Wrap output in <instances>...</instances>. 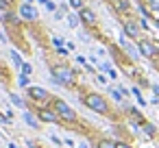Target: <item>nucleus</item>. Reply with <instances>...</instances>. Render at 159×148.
I'll return each mask as SVG.
<instances>
[{"label":"nucleus","mask_w":159,"mask_h":148,"mask_svg":"<svg viewBox=\"0 0 159 148\" xmlns=\"http://www.w3.org/2000/svg\"><path fill=\"white\" fill-rule=\"evenodd\" d=\"M96 148H116V141H113V139H109V137H102V139H98Z\"/></svg>","instance_id":"f8f14e48"},{"label":"nucleus","mask_w":159,"mask_h":148,"mask_svg":"<svg viewBox=\"0 0 159 148\" xmlns=\"http://www.w3.org/2000/svg\"><path fill=\"white\" fill-rule=\"evenodd\" d=\"M26 96H29V98L33 100V105H37V107H50V102H52V98H55V96H50L48 89L37 87V85L29 87V89H26Z\"/></svg>","instance_id":"20e7f679"},{"label":"nucleus","mask_w":159,"mask_h":148,"mask_svg":"<svg viewBox=\"0 0 159 148\" xmlns=\"http://www.w3.org/2000/svg\"><path fill=\"white\" fill-rule=\"evenodd\" d=\"M116 148H133V146L126 144V141H116Z\"/></svg>","instance_id":"b1692460"},{"label":"nucleus","mask_w":159,"mask_h":148,"mask_svg":"<svg viewBox=\"0 0 159 148\" xmlns=\"http://www.w3.org/2000/svg\"><path fill=\"white\" fill-rule=\"evenodd\" d=\"M29 83H31V76H26V74H20V76H18V85H20V87H26V89H29V87H31Z\"/></svg>","instance_id":"2eb2a0df"},{"label":"nucleus","mask_w":159,"mask_h":148,"mask_svg":"<svg viewBox=\"0 0 159 148\" xmlns=\"http://www.w3.org/2000/svg\"><path fill=\"white\" fill-rule=\"evenodd\" d=\"M50 105H52V109L57 111V115H59V120H61V122H68V124H76L79 115H76V111H74V109H72V107H70V105H68V102H66L63 98H57V96H55Z\"/></svg>","instance_id":"7ed1b4c3"},{"label":"nucleus","mask_w":159,"mask_h":148,"mask_svg":"<svg viewBox=\"0 0 159 148\" xmlns=\"http://www.w3.org/2000/svg\"><path fill=\"white\" fill-rule=\"evenodd\" d=\"M70 7L81 11V9H85V0H70Z\"/></svg>","instance_id":"f3484780"},{"label":"nucleus","mask_w":159,"mask_h":148,"mask_svg":"<svg viewBox=\"0 0 159 148\" xmlns=\"http://www.w3.org/2000/svg\"><path fill=\"white\" fill-rule=\"evenodd\" d=\"M35 115H37V120H39V122H52V124L61 122V120H59V115H57V111H55L52 107H39Z\"/></svg>","instance_id":"0eeeda50"},{"label":"nucleus","mask_w":159,"mask_h":148,"mask_svg":"<svg viewBox=\"0 0 159 148\" xmlns=\"http://www.w3.org/2000/svg\"><path fill=\"white\" fill-rule=\"evenodd\" d=\"M81 102H83L87 109H92L94 113H98V115H109V113H111L109 100H107L102 94H98V92H85V94L81 96Z\"/></svg>","instance_id":"f03ea898"},{"label":"nucleus","mask_w":159,"mask_h":148,"mask_svg":"<svg viewBox=\"0 0 159 148\" xmlns=\"http://www.w3.org/2000/svg\"><path fill=\"white\" fill-rule=\"evenodd\" d=\"M9 148H20V146H16V144H9Z\"/></svg>","instance_id":"a878e982"},{"label":"nucleus","mask_w":159,"mask_h":148,"mask_svg":"<svg viewBox=\"0 0 159 148\" xmlns=\"http://www.w3.org/2000/svg\"><path fill=\"white\" fill-rule=\"evenodd\" d=\"M11 57H13V61H16V65H20V68H22V63H24V61H22V59H20V55H18V52H16V50H13V52H11Z\"/></svg>","instance_id":"412c9836"},{"label":"nucleus","mask_w":159,"mask_h":148,"mask_svg":"<svg viewBox=\"0 0 159 148\" xmlns=\"http://www.w3.org/2000/svg\"><path fill=\"white\" fill-rule=\"evenodd\" d=\"M52 44H55V46H57V48H59V50H61V48H63V42H61V39H59V37H52Z\"/></svg>","instance_id":"5701e85b"},{"label":"nucleus","mask_w":159,"mask_h":148,"mask_svg":"<svg viewBox=\"0 0 159 148\" xmlns=\"http://www.w3.org/2000/svg\"><path fill=\"white\" fill-rule=\"evenodd\" d=\"M5 22H7V24H18V22H20V18H18L16 13L7 11V13H5Z\"/></svg>","instance_id":"4468645a"},{"label":"nucleus","mask_w":159,"mask_h":148,"mask_svg":"<svg viewBox=\"0 0 159 148\" xmlns=\"http://www.w3.org/2000/svg\"><path fill=\"white\" fill-rule=\"evenodd\" d=\"M146 5H148V9H150V11H157V13H159V0H148Z\"/></svg>","instance_id":"aec40b11"},{"label":"nucleus","mask_w":159,"mask_h":148,"mask_svg":"<svg viewBox=\"0 0 159 148\" xmlns=\"http://www.w3.org/2000/svg\"><path fill=\"white\" fill-rule=\"evenodd\" d=\"M20 18H22L24 22H35L39 16H37V9H35L31 2H22V5H20Z\"/></svg>","instance_id":"6e6552de"},{"label":"nucleus","mask_w":159,"mask_h":148,"mask_svg":"<svg viewBox=\"0 0 159 148\" xmlns=\"http://www.w3.org/2000/svg\"><path fill=\"white\" fill-rule=\"evenodd\" d=\"M68 22H70V26H79V18H74V16H68Z\"/></svg>","instance_id":"4be33fe9"},{"label":"nucleus","mask_w":159,"mask_h":148,"mask_svg":"<svg viewBox=\"0 0 159 148\" xmlns=\"http://www.w3.org/2000/svg\"><path fill=\"white\" fill-rule=\"evenodd\" d=\"M24 122H26L29 126H33V128H37V126H39V120H37V118H33V113H29V111H24Z\"/></svg>","instance_id":"9b49d317"},{"label":"nucleus","mask_w":159,"mask_h":148,"mask_svg":"<svg viewBox=\"0 0 159 148\" xmlns=\"http://www.w3.org/2000/svg\"><path fill=\"white\" fill-rule=\"evenodd\" d=\"M11 102H13L16 107H20V109H26V105H24V100H22L20 96H16V94H11Z\"/></svg>","instance_id":"dca6fc26"},{"label":"nucleus","mask_w":159,"mask_h":148,"mask_svg":"<svg viewBox=\"0 0 159 148\" xmlns=\"http://www.w3.org/2000/svg\"><path fill=\"white\" fill-rule=\"evenodd\" d=\"M122 29H124V35H126V37H131V39H135V42L142 39V24H139V20L126 18V20L122 22Z\"/></svg>","instance_id":"39448f33"},{"label":"nucleus","mask_w":159,"mask_h":148,"mask_svg":"<svg viewBox=\"0 0 159 148\" xmlns=\"http://www.w3.org/2000/svg\"><path fill=\"white\" fill-rule=\"evenodd\" d=\"M79 20H81L85 26H96V24H98V18H96V13H94L89 7H85V9L79 11Z\"/></svg>","instance_id":"1a4fd4ad"},{"label":"nucleus","mask_w":159,"mask_h":148,"mask_svg":"<svg viewBox=\"0 0 159 148\" xmlns=\"http://www.w3.org/2000/svg\"><path fill=\"white\" fill-rule=\"evenodd\" d=\"M113 7H116V11H129L131 9V5H129V0H113Z\"/></svg>","instance_id":"9d476101"},{"label":"nucleus","mask_w":159,"mask_h":148,"mask_svg":"<svg viewBox=\"0 0 159 148\" xmlns=\"http://www.w3.org/2000/svg\"><path fill=\"white\" fill-rule=\"evenodd\" d=\"M50 76L61 87H74L76 85V72L68 63H50Z\"/></svg>","instance_id":"f257e3e1"},{"label":"nucleus","mask_w":159,"mask_h":148,"mask_svg":"<svg viewBox=\"0 0 159 148\" xmlns=\"http://www.w3.org/2000/svg\"><path fill=\"white\" fill-rule=\"evenodd\" d=\"M5 39H7V37L2 35V31H0V42H5Z\"/></svg>","instance_id":"393cba45"},{"label":"nucleus","mask_w":159,"mask_h":148,"mask_svg":"<svg viewBox=\"0 0 159 148\" xmlns=\"http://www.w3.org/2000/svg\"><path fill=\"white\" fill-rule=\"evenodd\" d=\"M0 11H11V0H0Z\"/></svg>","instance_id":"a211bd4d"},{"label":"nucleus","mask_w":159,"mask_h":148,"mask_svg":"<svg viewBox=\"0 0 159 148\" xmlns=\"http://www.w3.org/2000/svg\"><path fill=\"white\" fill-rule=\"evenodd\" d=\"M20 70H22V74H26V76H31V74H33V65H31V63H22V68H20Z\"/></svg>","instance_id":"6ab92c4d"},{"label":"nucleus","mask_w":159,"mask_h":148,"mask_svg":"<svg viewBox=\"0 0 159 148\" xmlns=\"http://www.w3.org/2000/svg\"><path fill=\"white\" fill-rule=\"evenodd\" d=\"M137 48H139V55L146 57V59H155L157 52H159L157 44H155L152 39H148V37H142V39L137 42Z\"/></svg>","instance_id":"423d86ee"},{"label":"nucleus","mask_w":159,"mask_h":148,"mask_svg":"<svg viewBox=\"0 0 159 148\" xmlns=\"http://www.w3.org/2000/svg\"><path fill=\"white\" fill-rule=\"evenodd\" d=\"M142 131H144L148 137H155V135H157V126H155V124H150V122H146V124L142 126Z\"/></svg>","instance_id":"ddd939ff"}]
</instances>
